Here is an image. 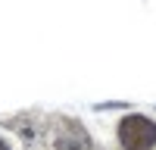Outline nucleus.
<instances>
[{"instance_id":"f257e3e1","label":"nucleus","mask_w":156,"mask_h":150,"mask_svg":"<svg viewBox=\"0 0 156 150\" xmlns=\"http://www.w3.org/2000/svg\"><path fill=\"white\" fill-rule=\"evenodd\" d=\"M119 141L125 150H150L156 144V125L147 116H125L119 122Z\"/></svg>"},{"instance_id":"f03ea898","label":"nucleus","mask_w":156,"mask_h":150,"mask_svg":"<svg viewBox=\"0 0 156 150\" xmlns=\"http://www.w3.org/2000/svg\"><path fill=\"white\" fill-rule=\"evenodd\" d=\"M0 150H9V147H6V144H3V141H0Z\"/></svg>"}]
</instances>
